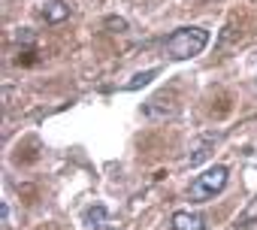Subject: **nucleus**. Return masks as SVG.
<instances>
[{"mask_svg": "<svg viewBox=\"0 0 257 230\" xmlns=\"http://www.w3.org/2000/svg\"><path fill=\"white\" fill-rule=\"evenodd\" d=\"M85 224L91 227V230H100L103 224H106V206H91V209H85Z\"/></svg>", "mask_w": 257, "mask_h": 230, "instance_id": "obj_6", "label": "nucleus"}, {"mask_svg": "<svg viewBox=\"0 0 257 230\" xmlns=\"http://www.w3.org/2000/svg\"><path fill=\"white\" fill-rule=\"evenodd\" d=\"M155 76H158V70H143V73H137V76H134L131 82H127V85H124V91H137V88H143V85H149V82H152Z\"/></svg>", "mask_w": 257, "mask_h": 230, "instance_id": "obj_7", "label": "nucleus"}, {"mask_svg": "<svg viewBox=\"0 0 257 230\" xmlns=\"http://www.w3.org/2000/svg\"><path fill=\"white\" fill-rule=\"evenodd\" d=\"M4 230H10V203H4Z\"/></svg>", "mask_w": 257, "mask_h": 230, "instance_id": "obj_11", "label": "nucleus"}, {"mask_svg": "<svg viewBox=\"0 0 257 230\" xmlns=\"http://www.w3.org/2000/svg\"><path fill=\"white\" fill-rule=\"evenodd\" d=\"M19 43H25V46H34V43H37V37H34L31 31H22V34H19Z\"/></svg>", "mask_w": 257, "mask_h": 230, "instance_id": "obj_10", "label": "nucleus"}, {"mask_svg": "<svg viewBox=\"0 0 257 230\" xmlns=\"http://www.w3.org/2000/svg\"><path fill=\"white\" fill-rule=\"evenodd\" d=\"M106 28H109L112 34H124V31H127V22H124V19H115V16H109V19H106Z\"/></svg>", "mask_w": 257, "mask_h": 230, "instance_id": "obj_9", "label": "nucleus"}, {"mask_svg": "<svg viewBox=\"0 0 257 230\" xmlns=\"http://www.w3.org/2000/svg\"><path fill=\"white\" fill-rule=\"evenodd\" d=\"M170 227H173V230H206V215H203V212H188V209H182V212H173Z\"/></svg>", "mask_w": 257, "mask_h": 230, "instance_id": "obj_3", "label": "nucleus"}, {"mask_svg": "<svg viewBox=\"0 0 257 230\" xmlns=\"http://www.w3.org/2000/svg\"><path fill=\"white\" fill-rule=\"evenodd\" d=\"M209 46V31L206 28H179L167 37V58L170 61H188V58H197L203 49Z\"/></svg>", "mask_w": 257, "mask_h": 230, "instance_id": "obj_1", "label": "nucleus"}, {"mask_svg": "<svg viewBox=\"0 0 257 230\" xmlns=\"http://www.w3.org/2000/svg\"><path fill=\"white\" fill-rule=\"evenodd\" d=\"M251 224H257V197H251L248 200V206L239 212V218H236V227L239 230H245V227H251Z\"/></svg>", "mask_w": 257, "mask_h": 230, "instance_id": "obj_5", "label": "nucleus"}, {"mask_svg": "<svg viewBox=\"0 0 257 230\" xmlns=\"http://www.w3.org/2000/svg\"><path fill=\"white\" fill-rule=\"evenodd\" d=\"M40 16H43L46 25H61V22L70 19V7L64 4V0H49V4L40 10Z\"/></svg>", "mask_w": 257, "mask_h": 230, "instance_id": "obj_4", "label": "nucleus"}, {"mask_svg": "<svg viewBox=\"0 0 257 230\" xmlns=\"http://www.w3.org/2000/svg\"><path fill=\"white\" fill-rule=\"evenodd\" d=\"M227 176H230V173H227V167H221V164L209 167L206 173H200V176L191 182V200H197V203L212 200L215 194H221V191H224Z\"/></svg>", "mask_w": 257, "mask_h": 230, "instance_id": "obj_2", "label": "nucleus"}, {"mask_svg": "<svg viewBox=\"0 0 257 230\" xmlns=\"http://www.w3.org/2000/svg\"><path fill=\"white\" fill-rule=\"evenodd\" d=\"M212 140H215V137H203V140L194 146V152H191V158H188V161H191V167H197V164L209 155V143H212Z\"/></svg>", "mask_w": 257, "mask_h": 230, "instance_id": "obj_8", "label": "nucleus"}]
</instances>
